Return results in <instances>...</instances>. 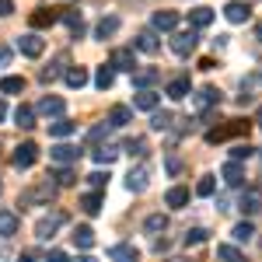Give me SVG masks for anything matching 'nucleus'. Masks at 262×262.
Masks as SVG:
<instances>
[{
    "mask_svg": "<svg viewBox=\"0 0 262 262\" xmlns=\"http://www.w3.org/2000/svg\"><path fill=\"white\" fill-rule=\"evenodd\" d=\"M56 182H35V185H28L25 192H21V200H18V206H49L53 203V196H56Z\"/></svg>",
    "mask_w": 262,
    "mask_h": 262,
    "instance_id": "f257e3e1",
    "label": "nucleus"
},
{
    "mask_svg": "<svg viewBox=\"0 0 262 262\" xmlns=\"http://www.w3.org/2000/svg\"><path fill=\"white\" fill-rule=\"evenodd\" d=\"M196 46H200L196 28H189V32H171V53H175V56H192Z\"/></svg>",
    "mask_w": 262,
    "mask_h": 262,
    "instance_id": "f03ea898",
    "label": "nucleus"
},
{
    "mask_svg": "<svg viewBox=\"0 0 262 262\" xmlns=\"http://www.w3.org/2000/svg\"><path fill=\"white\" fill-rule=\"evenodd\" d=\"M248 137V122L242 119H234V122H227V126H217V129H206V143H224V140H231V137Z\"/></svg>",
    "mask_w": 262,
    "mask_h": 262,
    "instance_id": "7ed1b4c3",
    "label": "nucleus"
},
{
    "mask_svg": "<svg viewBox=\"0 0 262 262\" xmlns=\"http://www.w3.org/2000/svg\"><path fill=\"white\" fill-rule=\"evenodd\" d=\"M35 161H39V147H35L32 140H25V143H18V147H14V158H11V164H14L18 171H28Z\"/></svg>",
    "mask_w": 262,
    "mask_h": 262,
    "instance_id": "20e7f679",
    "label": "nucleus"
},
{
    "mask_svg": "<svg viewBox=\"0 0 262 262\" xmlns=\"http://www.w3.org/2000/svg\"><path fill=\"white\" fill-rule=\"evenodd\" d=\"M63 221H67L63 213H49V217H42V221L35 224V238H39V242H49V238L63 227Z\"/></svg>",
    "mask_w": 262,
    "mask_h": 262,
    "instance_id": "39448f33",
    "label": "nucleus"
},
{
    "mask_svg": "<svg viewBox=\"0 0 262 262\" xmlns=\"http://www.w3.org/2000/svg\"><path fill=\"white\" fill-rule=\"evenodd\" d=\"M147 185H150V168H147V164L129 168V175H126V189H129V192H143Z\"/></svg>",
    "mask_w": 262,
    "mask_h": 262,
    "instance_id": "423d86ee",
    "label": "nucleus"
},
{
    "mask_svg": "<svg viewBox=\"0 0 262 262\" xmlns=\"http://www.w3.org/2000/svg\"><path fill=\"white\" fill-rule=\"evenodd\" d=\"M49 161H56V164H77V161H81V150H77L74 143H56V147L49 150Z\"/></svg>",
    "mask_w": 262,
    "mask_h": 262,
    "instance_id": "0eeeda50",
    "label": "nucleus"
},
{
    "mask_svg": "<svg viewBox=\"0 0 262 262\" xmlns=\"http://www.w3.org/2000/svg\"><path fill=\"white\" fill-rule=\"evenodd\" d=\"M112 67L116 70H129V74H137V53L133 49H126V46H119V49H112Z\"/></svg>",
    "mask_w": 262,
    "mask_h": 262,
    "instance_id": "6e6552de",
    "label": "nucleus"
},
{
    "mask_svg": "<svg viewBox=\"0 0 262 262\" xmlns=\"http://www.w3.org/2000/svg\"><path fill=\"white\" fill-rule=\"evenodd\" d=\"M18 49L25 56H32V60H39L42 53H46V42L35 35V32H28V35H18Z\"/></svg>",
    "mask_w": 262,
    "mask_h": 262,
    "instance_id": "1a4fd4ad",
    "label": "nucleus"
},
{
    "mask_svg": "<svg viewBox=\"0 0 262 262\" xmlns=\"http://www.w3.org/2000/svg\"><path fill=\"white\" fill-rule=\"evenodd\" d=\"M161 77V70L158 67H137V74H133V88H140V91H150L154 84Z\"/></svg>",
    "mask_w": 262,
    "mask_h": 262,
    "instance_id": "9d476101",
    "label": "nucleus"
},
{
    "mask_svg": "<svg viewBox=\"0 0 262 262\" xmlns=\"http://www.w3.org/2000/svg\"><path fill=\"white\" fill-rule=\"evenodd\" d=\"M67 67H70V56H67V53H60V56H56V60L49 63V67H46V70H42L39 77L46 84H53L56 81V77H67Z\"/></svg>",
    "mask_w": 262,
    "mask_h": 262,
    "instance_id": "9b49d317",
    "label": "nucleus"
},
{
    "mask_svg": "<svg viewBox=\"0 0 262 262\" xmlns=\"http://www.w3.org/2000/svg\"><path fill=\"white\" fill-rule=\"evenodd\" d=\"M150 28H154V32H175V28H179V14H175V11H154Z\"/></svg>",
    "mask_w": 262,
    "mask_h": 262,
    "instance_id": "f8f14e48",
    "label": "nucleus"
},
{
    "mask_svg": "<svg viewBox=\"0 0 262 262\" xmlns=\"http://www.w3.org/2000/svg\"><path fill=\"white\" fill-rule=\"evenodd\" d=\"M63 108H67V101H63V98H56V95H46V98L39 101V108H35V112L49 116V119H63Z\"/></svg>",
    "mask_w": 262,
    "mask_h": 262,
    "instance_id": "ddd939ff",
    "label": "nucleus"
},
{
    "mask_svg": "<svg viewBox=\"0 0 262 262\" xmlns=\"http://www.w3.org/2000/svg\"><path fill=\"white\" fill-rule=\"evenodd\" d=\"M224 18L231 21V25H245V21L252 18V11H248V4H242V0H231L224 7Z\"/></svg>",
    "mask_w": 262,
    "mask_h": 262,
    "instance_id": "4468645a",
    "label": "nucleus"
},
{
    "mask_svg": "<svg viewBox=\"0 0 262 262\" xmlns=\"http://www.w3.org/2000/svg\"><path fill=\"white\" fill-rule=\"evenodd\" d=\"M238 210H242L245 217L259 213V210H262V192H259V189H245V196H242V203H238Z\"/></svg>",
    "mask_w": 262,
    "mask_h": 262,
    "instance_id": "2eb2a0df",
    "label": "nucleus"
},
{
    "mask_svg": "<svg viewBox=\"0 0 262 262\" xmlns=\"http://www.w3.org/2000/svg\"><path fill=\"white\" fill-rule=\"evenodd\" d=\"M189 91H192V84H189V77H175V81H168V88H164V95H168L171 101L189 98Z\"/></svg>",
    "mask_w": 262,
    "mask_h": 262,
    "instance_id": "dca6fc26",
    "label": "nucleus"
},
{
    "mask_svg": "<svg viewBox=\"0 0 262 262\" xmlns=\"http://www.w3.org/2000/svg\"><path fill=\"white\" fill-rule=\"evenodd\" d=\"M21 227V217L14 210H0V238H11V234H18Z\"/></svg>",
    "mask_w": 262,
    "mask_h": 262,
    "instance_id": "f3484780",
    "label": "nucleus"
},
{
    "mask_svg": "<svg viewBox=\"0 0 262 262\" xmlns=\"http://www.w3.org/2000/svg\"><path fill=\"white\" fill-rule=\"evenodd\" d=\"M158 105H161V95H158V91H140V95H133V108L158 112Z\"/></svg>",
    "mask_w": 262,
    "mask_h": 262,
    "instance_id": "a211bd4d",
    "label": "nucleus"
},
{
    "mask_svg": "<svg viewBox=\"0 0 262 262\" xmlns=\"http://www.w3.org/2000/svg\"><path fill=\"white\" fill-rule=\"evenodd\" d=\"M164 203H168L171 210H182V206H189V189H185V185H171V189L164 192Z\"/></svg>",
    "mask_w": 262,
    "mask_h": 262,
    "instance_id": "6ab92c4d",
    "label": "nucleus"
},
{
    "mask_svg": "<svg viewBox=\"0 0 262 262\" xmlns=\"http://www.w3.org/2000/svg\"><path fill=\"white\" fill-rule=\"evenodd\" d=\"M112 84H116V67H112V63H101L98 74H95V88H98V91H108Z\"/></svg>",
    "mask_w": 262,
    "mask_h": 262,
    "instance_id": "aec40b11",
    "label": "nucleus"
},
{
    "mask_svg": "<svg viewBox=\"0 0 262 262\" xmlns=\"http://www.w3.org/2000/svg\"><path fill=\"white\" fill-rule=\"evenodd\" d=\"M28 21H32V28H53V25L60 21V14H56V11H49V7H39Z\"/></svg>",
    "mask_w": 262,
    "mask_h": 262,
    "instance_id": "412c9836",
    "label": "nucleus"
},
{
    "mask_svg": "<svg viewBox=\"0 0 262 262\" xmlns=\"http://www.w3.org/2000/svg\"><path fill=\"white\" fill-rule=\"evenodd\" d=\"M221 175H224V182H227V185H242V182H245V164L242 161H227Z\"/></svg>",
    "mask_w": 262,
    "mask_h": 262,
    "instance_id": "4be33fe9",
    "label": "nucleus"
},
{
    "mask_svg": "<svg viewBox=\"0 0 262 262\" xmlns=\"http://www.w3.org/2000/svg\"><path fill=\"white\" fill-rule=\"evenodd\" d=\"M91 154H95V161L98 164H105V168H108V164L116 161V158H119V147H116V143H101V147H95V150H91Z\"/></svg>",
    "mask_w": 262,
    "mask_h": 262,
    "instance_id": "5701e85b",
    "label": "nucleus"
},
{
    "mask_svg": "<svg viewBox=\"0 0 262 262\" xmlns=\"http://www.w3.org/2000/svg\"><path fill=\"white\" fill-rule=\"evenodd\" d=\"M133 46H137V49H140V53H150V56H154V53H158V49H161V42H158V35H154V28H150V32H140V35H137V42H133Z\"/></svg>",
    "mask_w": 262,
    "mask_h": 262,
    "instance_id": "b1692460",
    "label": "nucleus"
},
{
    "mask_svg": "<svg viewBox=\"0 0 262 262\" xmlns=\"http://www.w3.org/2000/svg\"><path fill=\"white\" fill-rule=\"evenodd\" d=\"M189 25L200 32V28H206V25H213V11L210 7H192L189 11Z\"/></svg>",
    "mask_w": 262,
    "mask_h": 262,
    "instance_id": "393cba45",
    "label": "nucleus"
},
{
    "mask_svg": "<svg viewBox=\"0 0 262 262\" xmlns=\"http://www.w3.org/2000/svg\"><path fill=\"white\" fill-rule=\"evenodd\" d=\"M213 105H221V91H217V88H203L200 95H196V108L206 112V108H213Z\"/></svg>",
    "mask_w": 262,
    "mask_h": 262,
    "instance_id": "a878e982",
    "label": "nucleus"
},
{
    "mask_svg": "<svg viewBox=\"0 0 262 262\" xmlns=\"http://www.w3.org/2000/svg\"><path fill=\"white\" fill-rule=\"evenodd\" d=\"M116 32H119V18H116V14H108V18H101L98 25H95V35H98V39H112Z\"/></svg>",
    "mask_w": 262,
    "mask_h": 262,
    "instance_id": "bb28decb",
    "label": "nucleus"
},
{
    "mask_svg": "<svg viewBox=\"0 0 262 262\" xmlns=\"http://www.w3.org/2000/svg\"><path fill=\"white\" fill-rule=\"evenodd\" d=\"M108 122H112L116 129H119V126H126V122H133V108H129V105H112Z\"/></svg>",
    "mask_w": 262,
    "mask_h": 262,
    "instance_id": "cd10ccee",
    "label": "nucleus"
},
{
    "mask_svg": "<svg viewBox=\"0 0 262 262\" xmlns=\"http://www.w3.org/2000/svg\"><path fill=\"white\" fill-rule=\"evenodd\" d=\"M81 210L88 213V217H98V213H101V192L91 189L88 196H81Z\"/></svg>",
    "mask_w": 262,
    "mask_h": 262,
    "instance_id": "c85d7f7f",
    "label": "nucleus"
},
{
    "mask_svg": "<svg viewBox=\"0 0 262 262\" xmlns=\"http://www.w3.org/2000/svg\"><path fill=\"white\" fill-rule=\"evenodd\" d=\"M18 91H25V77H18V74L0 77V95H18Z\"/></svg>",
    "mask_w": 262,
    "mask_h": 262,
    "instance_id": "c756f323",
    "label": "nucleus"
},
{
    "mask_svg": "<svg viewBox=\"0 0 262 262\" xmlns=\"http://www.w3.org/2000/svg\"><path fill=\"white\" fill-rule=\"evenodd\" d=\"M108 259H116V262H137V248H133V245H112V248H108Z\"/></svg>",
    "mask_w": 262,
    "mask_h": 262,
    "instance_id": "7c9ffc66",
    "label": "nucleus"
},
{
    "mask_svg": "<svg viewBox=\"0 0 262 262\" xmlns=\"http://www.w3.org/2000/svg\"><path fill=\"white\" fill-rule=\"evenodd\" d=\"M14 122H18L21 129H32V126H35V108H32V105H18V108H14Z\"/></svg>",
    "mask_w": 262,
    "mask_h": 262,
    "instance_id": "2f4dec72",
    "label": "nucleus"
},
{
    "mask_svg": "<svg viewBox=\"0 0 262 262\" xmlns=\"http://www.w3.org/2000/svg\"><path fill=\"white\" fill-rule=\"evenodd\" d=\"M74 129H77V122H70V119H56V122H49V137H56V140L70 137Z\"/></svg>",
    "mask_w": 262,
    "mask_h": 262,
    "instance_id": "473e14b6",
    "label": "nucleus"
},
{
    "mask_svg": "<svg viewBox=\"0 0 262 262\" xmlns=\"http://www.w3.org/2000/svg\"><path fill=\"white\" fill-rule=\"evenodd\" d=\"M252 234H255V227H252L248 221L234 224V231H231V238H234V242H242V245H248V242H252Z\"/></svg>",
    "mask_w": 262,
    "mask_h": 262,
    "instance_id": "72a5a7b5",
    "label": "nucleus"
},
{
    "mask_svg": "<svg viewBox=\"0 0 262 262\" xmlns=\"http://www.w3.org/2000/svg\"><path fill=\"white\" fill-rule=\"evenodd\" d=\"M74 242H77V248H91V245H95V231H91L88 224H81V227L74 231Z\"/></svg>",
    "mask_w": 262,
    "mask_h": 262,
    "instance_id": "f704fd0d",
    "label": "nucleus"
},
{
    "mask_svg": "<svg viewBox=\"0 0 262 262\" xmlns=\"http://www.w3.org/2000/svg\"><path fill=\"white\" fill-rule=\"evenodd\" d=\"M63 21H67V28H70L74 35H84V18H81V11H67V14H63Z\"/></svg>",
    "mask_w": 262,
    "mask_h": 262,
    "instance_id": "c9c22d12",
    "label": "nucleus"
},
{
    "mask_svg": "<svg viewBox=\"0 0 262 262\" xmlns=\"http://www.w3.org/2000/svg\"><path fill=\"white\" fill-rule=\"evenodd\" d=\"M67 84H70V88H84V84H88V70H84V67H70V70H67Z\"/></svg>",
    "mask_w": 262,
    "mask_h": 262,
    "instance_id": "e433bc0d",
    "label": "nucleus"
},
{
    "mask_svg": "<svg viewBox=\"0 0 262 262\" xmlns=\"http://www.w3.org/2000/svg\"><path fill=\"white\" fill-rule=\"evenodd\" d=\"M171 122H175V116H171V112H168V108H158V112H154V116H150V126H154V129H171Z\"/></svg>",
    "mask_w": 262,
    "mask_h": 262,
    "instance_id": "4c0bfd02",
    "label": "nucleus"
},
{
    "mask_svg": "<svg viewBox=\"0 0 262 262\" xmlns=\"http://www.w3.org/2000/svg\"><path fill=\"white\" fill-rule=\"evenodd\" d=\"M252 154H255V147H252L248 140H245V143H234V147H231V161H248Z\"/></svg>",
    "mask_w": 262,
    "mask_h": 262,
    "instance_id": "58836bf2",
    "label": "nucleus"
},
{
    "mask_svg": "<svg viewBox=\"0 0 262 262\" xmlns=\"http://www.w3.org/2000/svg\"><path fill=\"white\" fill-rule=\"evenodd\" d=\"M112 129H116V126H112V122L105 119V122H98V126H91V129H88V140H91V143H98L101 137H108Z\"/></svg>",
    "mask_w": 262,
    "mask_h": 262,
    "instance_id": "ea45409f",
    "label": "nucleus"
},
{
    "mask_svg": "<svg viewBox=\"0 0 262 262\" xmlns=\"http://www.w3.org/2000/svg\"><path fill=\"white\" fill-rule=\"evenodd\" d=\"M213 192H217V179L213 175H203L196 182V196H213Z\"/></svg>",
    "mask_w": 262,
    "mask_h": 262,
    "instance_id": "a19ab883",
    "label": "nucleus"
},
{
    "mask_svg": "<svg viewBox=\"0 0 262 262\" xmlns=\"http://www.w3.org/2000/svg\"><path fill=\"white\" fill-rule=\"evenodd\" d=\"M217 255H221L224 262H245V255L234 248V245H217Z\"/></svg>",
    "mask_w": 262,
    "mask_h": 262,
    "instance_id": "79ce46f5",
    "label": "nucleus"
},
{
    "mask_svg": "<svg viewBox=\"0 0 262 262\" xmlns=\"http://www.w3.org/2000/svg\"><path fill=\"white\" fill-rule=\"evenodd\" d=\"M182 242H185V248H196V245L206 242V231H203V227H192V231H185V238H182Z\"/></svg>",
    "mask_w": 262,
    "mask_h": 262,
    "instance_id": "37998d69",
    "label": "nucleus"
},
{
    "mask_svg": "<svg viewBox=\"0 0 262 262\" xmlns=\"http://www.w3.org/2000/svg\"><path fill=\"white\" fill-rule=\"evenodd\" d=\"M122 150H126L129 158H143V154H147V140H143V137H137V140H129V143H126Z\"/></svg>",
    "mask_w": 262,
    "mask_h": 262,
    "instance_id": "c03bdc74",
    "label": "nucleus"
},
{
    "mask_svg": "<svg viewBox=\"0 0 262 262\" xmlns=\"http://www.w3.org/2000/svg\"><path fill=\"white\" fill-rule=\"evenodd\" d=\"M88 185H91L95 192H101V189L108 185V168H105V171H91V175H88Z\"/></svg>",
    "mask_w": 262,
    "mask_h": 262,
    "instance_id": "a18cd8bd",
    "label": "nucleus"
},
{
    "mask_svg": "<svg viewBox=\"0 0 262 262\" xmlns=\"http://www.w3.org/2000/svg\"><path fill=\"white\" fill-rule=\"evenodd\" d=\"M143 227H147L150 234H158V231L168 227V217H164V213H154V217H147V221H143Z\"/></svg>",
    "mask_w": 262,
    "mask_h": 262,
    "instance_id": "49530a36",
    "label": "nucleus"
},
{
    "mask_svg": "<svg viewBox=\"0 0 262 262\" xmlns=\"http://www.w3.org/2000/svg\"><path fill=\"white\" fill-rule=\"evenodd\" d=\"M74 182H77V175H74L70 168H63L60 175H56V185H63V189H67V185H74Z\"/></svg>",
    "mask_w": 262,
    "mask_h": 262,
    "instance_id": "de8ad7c7",
    "label": "nucleus"
},
{
    "mask_svg": "<svg viewBox=\"0 0 262 262\" xmlns=\"http://www.w3.org/2000/svg\"><path fill=\"white\" fill-rule=\"evenodd\" d=\"M46 262H70V255H67L63 248H53V252L46 255Z\"/></svg>",
    "mask_w": 262,
    "mask_h": 262,
    "instance_id": "09e8293b",
    "label": "nucleus"
},
{
    "mask_svg": "<svg viewBox=\"0 0 262 262\" xmlns=\"http://www.w3.org/2000/svg\"><path fill=\"white\" fill-rule=\"evenodd\" d=\"M168 171H171V175H179V171H182V161L175 158V154H168Z\"/></svg>",
    "mask_w": 262,
    "mask_h": 262,
    "instance_id": "8fccbe9b",
    "label": "nucleus"
},
{
    "mask_svg": "<svg viewBox=\"0 0 262 262\" xmlns=\"http://www.w3.org/2000/svg\"><path fill=\"white\" fill-rule=\"evenodd\" d=\"M14 11V0H0V18H7Z\"/></svg>",
    "mask_w": 262,
    "mask_h": 262,
    "instance_id": "3c124183",
    "label": "nucleus"
},
{
    "mask_svg": "<svg viewBox=\"0 0 262 262\" xmlns=\"http://www.w3.org/2000/svg\"><path fill=\"white\" fill-rule=\"evenodd\" d=\"M7 63H11V49H7V46H0V67H7Z\"/></svg>",
    "mask_w": 262,
    "mask_h": 262,
    "instance_id": "603ef678",
    "label": "nucleus"
},
{
    "mask_svg": "<svg viewBox=\"0 0 262 262\" xmlns=\"http://www.w3.org/2000/svg\"><path fill=\"white\" fill-rule=\"evenodd\" d=\"M7 119V105H4V101H0V122Z\"/></svg>",
    "mask_w": 262,
    "mask_h": 262,
    "instance_id": "864d4df0",
    "label": "nucleus"
},
{
    "mask_svg": "<svg viewBox=\"0 0 262 262\" xmlns=\"http://www.w3.org/2000/svg\"><path fill=\"white\" fill-rule=\"evenodd\" d=\"M255 39L262 42V21H259V25H255Z\"/></svg>",
    "mask_w": 262,
    "mask_h": 262,
    "instance_id": "5fc2aeb1",
    "label": "nucleus"
},
{
    "mask_svg": "<svg viewBox=\"0 0 262 262\" xmlns=\"http://www.w3.org/2000/svg\"><path fill=\"white\" fill-rule=\"evenodd\" d=\"M74 262H95V255H81V259H74Z\"/></svg>",
    "mask_w": 262,
    "mask_h": 262,
    "instance_id": "6e6d98bb",
    "label": "nucleus"
},
{
    "mask_svg": "<svg viewBox=\"0 0 262 262\" xmlns=\"http://www.w3.org/2000/svg\"><path fill=\"white\" fill-rule=\"evenodd\" d=\"M255 126H259V129H262V108H259V112H255Z\"/></svg>",
    "mask_w": 262,
    "mask_h": 262,
    "instance_id": "4d7b16f0",
    "label": "nucleus"
},
{
    "mask_svg": "<svg viewBox=\"0 0 262 262\" xmlns=\"http://www.w3.org/2000/svg\"><path fill=\"white\" fill-rule=\"evenodd\" d=\"M0 259H7V245H0Z\"/></svg>",
    "mask_w": 262,
    "mask_h": 262,
    "instance_id": "13d9d810",
    "label": "nucleus"
},
{
    "mask_svg": "<svg viewBox=\"0 0 262 262\" xmlns=\"http://www.w3.org/2000/svg\"><path fill=\"white\" fill-rule=\"evenodd\" d=\"M18 262H32V259H28V255H21V259H18Z\"/></svg>",
    "mask_w": 262,
    "mask_h": 262,
    "instance_id": "bf43d9fd",
    "label": "nucleus"
},
{
    "mask_svg": "<svg viewBox=\"0 0 262 262\" xmlns=\"http://www.w3.org/2000/svg\"><path fill=\"white\" fill-rule=\"evenodd\" d=\"M49 4H67V0H49Z\"/></svg>",
    "mask_w": 262,
    "mask_h": 262,
    "instance_id": "052dcab7",
    "label": "nucleus"
},
{
    "mask_svg": "<svg viewBox=\"0 0 262 262\" xmlns=\"http://www.w3.org/2000/svg\"><path fill=\"white\" fill-rule=\"evenodd\" d=\"M0 192H4V182H0Z\"/></svg>",
    "mask_w": 262,
    "mask_h": 262,
    "instance_id": "680f3d73",
    "label": "nucleus"
},
{
    "mask_svg": "<svg viewBox=\"0 0 262 262\" xmlns=\"http://www.w3.org/2000/svg\"><path fill=\"white\" fill-rule=\"evenodd\" d=\"M259 158H262V150H259Z\"/></svg>",
    "mask_w": 262,
    "mask_h": 262,
    "instance_id": "e2e57ef3",
    "label": "nucleus"
},
{
    "mask_svg": "<svg viewBox=\"0 0 262 262\" xmlns=\"http://www.w3.org/2000/svg\"><path fill=\"white\" fill-rule=\"evenodd\" d=\"M168 262H175V259H168Z\"/></svg>",
    "mask_w": 262,
    "mask_h": 262,
    "instance_id": "0e129e2a",
    "label": "nucleus"
}]
</instances>
